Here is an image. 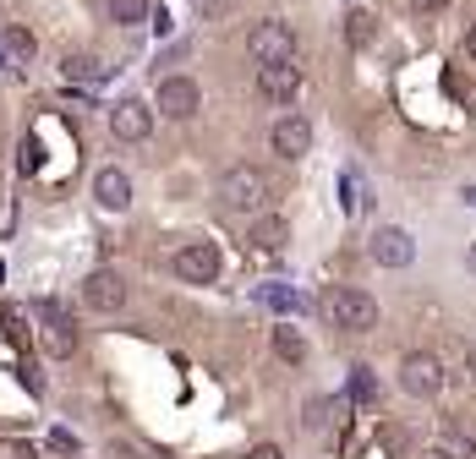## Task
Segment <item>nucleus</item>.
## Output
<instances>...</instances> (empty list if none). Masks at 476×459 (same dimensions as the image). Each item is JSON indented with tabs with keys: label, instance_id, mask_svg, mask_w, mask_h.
Wrapping results in <instances>:
<instances>
[{
	"label": "nucleus",
	"instance_id": "obj_28",
	"mask_svg": "<svg viewBox=\"0 0 476 459\" xmlns=\"http://www.w3.org/2000/svg\"><path fill=\"white\" fill-rule=\"evenodd\" d=\"M246 459H285V454H279V443H258V448L246 454Z\"/></svg>",
	"mask_w": 476,
	"mask_h": 459
},
{
	"label": "nucleus",
	"instance_id": "obj_20",
	"mask_svg": "<svg viewBox=\"0 0 476 459\" xmlns=\"http://www.w3.org/2000/svg\"><path fill=\"white\" fill-rule=\"evenodd\" d=\"M105 12H110V22H115V27H137V22H148V12H153V6H148V0H110Z\"/></svg>",
	"mask_w": 476,
	"mask_h": 459
},
{
	"label": "nucleus",
	"instance_id": "obj_25",
	"mask_svg": "<svg viewBox=\"0 0 476 459\" xmlns=\"http://www.w3.org/2000/svg\"><path fill=\"white\" fill-rule=\"evenodd\" d=\"M230 12V0H198V17L203 22H214V17H225Z\"/></svg>",
	"mask_w": 476,
	"mask_h": 459
},
{
	"label": "nucleus",
	"instance_id": "obj_10",
	"mask_svg": "<svg viewBox=\"0 0 476 459\" xmlns=\"http://www.w3.org/2000/svg\"><path fill=\"white\" fill-rule=\"evenodd\" d=\"M258 93L269 98V105H291V98L301 93V66H296V60H269V66H258Z\"/></svg>",
	"mask_w": 476,
	"mask_h": 459
},
{
	"label": "nucleus",
	"instance_id": "obj_18",
	"mask_svg": "<svg viewBox=\"0 0 476 459\" xmlns=\"http://www.w3.org/2000/svg\"><path fill=\"white\" fill-rule=\"evenodd\" d=\"M339 410H345V400H307L301 426H307V432H312V426L324 432V426H334V421H339Z\"/></svg>",
	"mask_w": 476,
	"mask_h": 459
},
{
	"label": "nucleus",
	"instance_id": "obj_3",
	"mask_svg": "<svg viewBox=\"0 0 476 459\" xmlns=\"http://www.w3.org/2000/svg\"><path fill=\"white\" fill-rule=\"evenodd\" d=\"M246 55L258 60V66H269V60H296V27L279 22V17L252 22V33H246Z\"/></svg>",
	"mask_w": 476,
	"mask_h": 459
},
{
	"label": "nucleus",
	"instance_id": "obj_13",
	"mask_svg": "<svg viewBox=\"0 0 476 459\" xmlns=\"http://www.w3.org/2000/svg\"><path fill=\"white\" fill-rule=\"evenodd\" d=\"M93 197H99V208L121 214L126 203H132V175H126V170H115V164H110V170H99V175H93Z\"/></svg>",
	"mask_w": 476,
	"mask_h": 459
},
{
	"label": "nucleus",
	"instance_id": "obj_12",
	"mask_svg": "<svg viewBox=\"0 0 476 459\" xmlns=\"http://www.w3.org/2000/svg\"><path fill=\"white\" fill-rule=\"evenodd\" d=\"M269 143H274V153H285V159L312 153V121H307V115H279L274 131H269Z\"/></svg>",
	"mask_w": 476,
	"mask_h": 459
},
{
	"label": "nucleus",
	"instance_id": "obj_6",
	"mask_svg": "<svg viewBox=\"0 0 476 459\" xmlns=\"http://www.w3.org/2000/svg\"><path fill=\"white\" fill-rule=\"evenodd\" d=\"M39 317H44V350L55 355V361H66V355H77V317L60 307V301H39Z\"/></svg>",
	"mask_w": 476,
	"mask_h": 459
},
{
	"label": "nucleus",
	"instance_id": "obj_26",
	"mask_svg": "<svg viewBox=\"0 0 476 459\" xmlns=\"http://www.w3.org/2000/svg\"><path fill=\"white\" fill-rule=\"evenodd\" d=\"M410 12H417V17H438V12H449V0H410Z\"/></svg>",
	"mask_w": 476,
	"mask_h": 459
},
{
	"label": "nucleus",
	"instance_id": "obj_21",
	"mask_svg": "<svg viewBox=\"0 0 476 459\" xmlns=\"http://www.w3.org/2000/svg\"><path fill=\"white\" fill-rule=\"evenodd\" d=\"M378 39V22L367 17V12H351V17H345V44H351V50H367Z\"/></svg>",
	"mask_w": 476,
	"mask_h": 459
},
{
	"label": "nucleus",
	"instance_id": "obj_11",
	"mask_svg": "<svg viewBox=\"0 0 476 459\" xmlns=\"http://www.w3.org/2000/svg\"><path fill=\"white\" fill-rule=\"evenodd\" d=\"M82 301H88L93 312H121V307H126V279H121L115 268H93V274L82 279Z\"/></svg>",
	"mask_w": 476,
	"mask_h": 459
},
{
	"label": "nucleus",
	"instance_id": "obj_31",
	"mask_svg": "<svg viewBox=\"0 0 476 459\" xmlns=\"http://www.w3.org/2000/svg\"><path fill=\"white\" fill-rule=\"evenodd\" d=\"M465 50H471V55H476V27H471V39H465Z\"/></svg>",
	"mask_w": 476,
	"mask_h": 459
},
{
	"label": "nucleus",
	"instance_id": "obj_2",
	"mask_svg": "<svg viewBox=\"0 0 476 459\" xmlns=\"http://www.w3.org/2000/svg\"><path fill=\"white\" fill-rule=\"evenodd\" d=\"M219 203L230 214H258L269 203V175L258 164H236V170H225V181H219Z\"/></svg>",
	"mask_w": 476,
	"mask_h": 459
},
{
	"label": "nucleus",
	"instance_id": "obj_4",
	"mask_svg": "<svg viewBox=\"0 0 476 459\" xmlns=\"http://www.w3.org/2000/svg\"><path fill=\"white\" fill-rule=\"evenodd\" d=\"M400 388L410 393V400H433V393L443 388V361L433 350H410L400 361Z\"/></svg>",
	"mask_w": 476,
	"mask_h": 459
},
{
	"label": "nucleus",
	"instance_id": "obj_22",
	"mask_svg": "<svg viewBox=\"0 0 476 459\" xmlns=\"http://www.w3.org/2000/svg\"><path fill=\"white\" fill-rule=\"evenodd\" d=\"M433 454H438V459H476V443H471L465 432H438Z\"/></svg>",
	"mask_w": 476,
	"mask_h": 459
},
{
	"label": "nucleus",
	"instance_id": "obj_17",
	"mask_svg": "<svg viewBox=\"0 0 476 459\" xmlns=\"http://www.w3.org/2000/svg\"><path fill=\"white\" fill-rule=\"evenodd\" d=\"M345 405H378V377L372 367H356L351 383H345Z\"/></svg>",
	"mask_w": 476,
	"mask_h": 459
},
{
	"label": "nucleus",
	"instance_id": "obj_7",
	"mask_svg": "<svg viewBox=\"0 0 476 459\" xmlns=\"http://www.w3.org/2000/svg\"><path fill=\"white\" fill-rule=\"evenodd\" d=\"M367 252H372V262H378V268H410V257H417V241H410V230L384 224V230H372Z\"/></svg>",
	"mask_w": 476,
	"mask_h": 459
},
{
	"label": "nucleus",
	"instance_id": "obj_30",
	"mask_svg": "<svg viewBox=\"0 0 476 459\" xmlns=\"http://www.w3.org/2000/svg\"><path fill=\"white\" fill-rule=\"evenodd\" d=\"M465 372H471V383H476V345H471V355H465Z\"/></svg>",
	"mask_w": 476,
	"mask_h": 459
},
{
	"label": "nucleus",
	"instance_id": "obj_19",
	"mask_svg": "<svg viewBox=\"0 0 476 459\" xmlns=\"http://www.w3.org/2000/svg\"><path fill=\"white\" fill-rule=\"evenodd\" d=\"M258 301L274 307V312H301V307H307V301H301V290H291V284H263V290H258Z\"/></svg>",
	"mask_w": 476,
	"mask_h": 459
},
{
	"label": "nucleus",
	"instance_id": "obj_27",
	"mask_svg": "<svg viewBox=\"0 0 476 459\" xmlns=\"http://www.w3.org/2000/svg\"><path fill=\"white\" fill-rule=\"evenodd\" d=\"M50 448H55V454H77V438H72V432H50Z\"/></svg>",
	"mask_w": 476,
	"mask_h": 459
},
{
	"label": "nucleus",
	"instance_id": "obj_16",
	"mask_svg": "<svg viewBox=\"0 0 476 459\" xmlns=\"http://www.w3.org/2000/svg\"><path fill=\"white\" fill-rule=\"evenodd\" d=\"M274 355H279V361H291V367H301V361H307V339H301V328L279 323V328H274Z\"/></svg>",
	"mask_w": 476,
	"mask_h": 459
},
{
	"label": "nucleus",
	"instance_id": "obj_29",
	"mask_svg": "<svg viewBox=\"0 0 476 459\" xmlns=\"http://www.w3.org/2000/svg\"><path fill=\"white\" fill-rule=\"evenodd\" d=\"M12 459H39V454H34V448H27V443H17V448H12Z\"/></svg>",
	"mask_w": 476,
	"mask_h": 459
},
{
	"label": "nucleus",
	"instance_id": "obj_15",
	"mask_svg": "<svg viewBox=\"0 0 476 459\" xmlns=\"http://www.w3.org/2000/svg\"><path fill=\"white\" fill-rule=\"evenodd\" d=\"M0 44H6V55H12V66H27L39 55V39L27 27H17V22H6V33H0Z\"/></svg>",
	"mask_w": 476,
	"mask_h": 459
},
{
	"label": "nucleus",
	"instance_id": "obj_1",
	"mask_svg": "<svg viewBox=\"0 0 476 459\" xmlns=\"http://www.w3.org/2000/svg\"><path fill=\"white\" fill-rule=\"evenodd\" d=\"M324 312H329L334 328H345V334H372L378 328V301L367 290H356V284H334L324 295Z\"/></svg>",
	"mask_w": 476,
	"mask_h": 459
},
{
	"label": "nucleus",
	"instance_id": "obj_23",
	"mask_svg": "<svg viewBox=\"0 0 476 459\" xmlns=\"http://www.w3.org/2000/svg\"><path fill=\"white\" fill-rule=\"evenodd\" d=\"M66 77L72 82H105V66L88 60V55H66Z\"/></svg>",
	"mask_w": 476,
	"mask_h": 459
},
{
	"label": "nucleus",
	"instance_id": "obj_5",
	"mask_svg": "<svg viewBox=\"0 0 476 459\" xmlns=\"http://www.w3.org/2000/svg\"><path fill=\"white\" fill-rule=\"evenodd\" d=\"M203 110V88L192 77H165L153 93V115H170V121H192Z\"/></svg>",
	"mask_w": 476,
	"mask_h": 459
},
{
	"label": "nucleus",
	"instance_id": "obj_8",
	"mask_svg": "<svg viewBox=\"0 0 476 459\" xmlns=\"http://www.w3.org/2000/svg\"><path fill=\"white\" fill-rule=\"evenodd\" d=\"M176 274H181V284H214L219 279V246L214 241H186L176 252Z\"/></svg>",
	"mask_w": 476,
	"mask_h": 459
},
{
	"label": "nucleus",
	"instance_id": "obj_14",
	"mask_svg": "<svg viewBox=\"0 0 476 459\" xmlns=\"http://www.w3.org/2000/svg\"><path fill=\"white\" fill-rule=\"evenodd\" d=\"M285 241H291V224H285L279 214H263L258 224H252V246L258 252H279Z\"/></svg>",
	"mask_w": 476,
	"mask_h": 459
},
{
	"label": "nucleus",
	"instance_id": "obj_24",
	"mask_svg": "<svg viewBox=\"0 0 476 459\" xmlns=\"http://www.w3.org/2000/svg\"><path fill=\"white\" fill-rule=\"evenodd\" d=\"M339 191H345V214H356V208H367V203H372L367 186H362L356 175H345V181H339Z\"/></svg>",
	"mask_w": 476,
	"mask_h": 459
},
{
	"label": "nucleus",
	"instance_id": "obj_9",
	"mask_svg": "<svg viewBox=\"0 0 476 459\" xmlns=\"http://www.w3.org/2000/svg\"><path fill=\"white\" fill-rule=\"evenodd\" d=\"M110 131L121 143H148L153 137V105H143V98H121V105H110Z\"/></svg>",
	"mask_w": 476,
	"mask_h": 459
}]
</instances>
